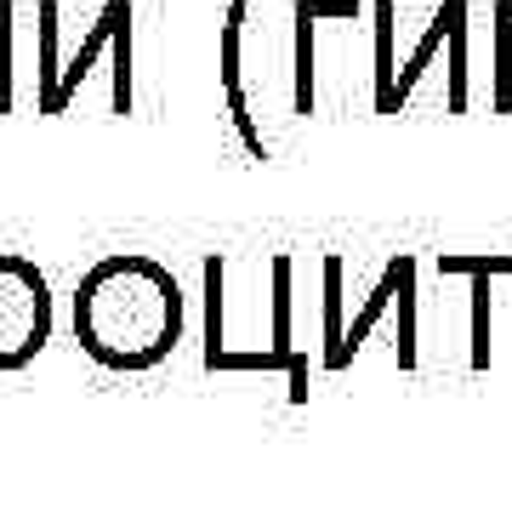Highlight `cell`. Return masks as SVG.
Segmentation results:
<instances>
[{"instance_id": "obj_2", "label": "cell", "mask_w": 512, "mask_h": 512, "mask_svg": "<svg viewBox=\"0 0 512 512\" xmlns=\"http://www.w3.org/2000/svg\"><path fill=\"white\" fill-rule=\"evenodd\" d=\"M57 23H63V6L40 0V74H35L40 114H69V103L86 86V74L97 69V57L131 46V0H103V12L92 18V29L80 35V46L69 57L57 52Z\"/></svg>"}, {"instance_id": "obj_1", "label": "cell", "mask_w": 512, "mask_h": 512, "mask_svg": "<svg viewBox=\"0 0 512 512\" xmlns=\"http://www.w3.org/2000/svg\"><path fill=\"white\" fill-rule=\"evenodd\" d=\"M69 325L92 365L137 376V370L165 365L171 348L183 342L188 302L165 262L143 251H114L80 274L69 296Z\"/></svg>"}, {"instance_id": "obj_5", "label": "cell", "mask_w": 512, "mask_h": 512, "mask_svg": "<svg viewBox=\"0 0 512 512\" xmlns=\"http://www.w3.org/2000/svg\"><path fill=\"white\" fill-rule=\"evenodd\" d=\"M439 274L473 285V370H490V279L512 274V251H439Z\"/></svg>"}, {"instance_id": "obj_7", "label": "cell", "mask_w": 512, "mask_h": 512, "mask_svg": "<svg viewBox=\"0 0 512 512\" xmlns=\"http://www.w3.org/2000/svg\"><path fill=\"white\" fill-rule=\"evenodd\" d=\"M330 18H365V0H296L291 23H296V86H291V109L313 114V29Z\"/></svg>"}, {"instance_id": "obj_6", "label": "cell", "mask_w": 512, "mask_h": 512, "mask_svg": "<svg viewBox=\"0 0 512 512\" xmlns=\"http://www.w3.org/2000/svg\"><path fill=\"white\" fill-rule=\"evenodd\" d=\"M416 279V256L410 251H399L393 262L382 268V279H376V291L365 296V308L353 313V325H342V336H336V348H330V359H325V370H348L353 365V353L370 342V330H376V319H382L393 302H399V291Z\"/></svg>"}, {"instance_id": "obj_9", "label": "cell", "mask_w": 512, "mask_h": 512, "mask_svg": "<svg viewBox=\"0 0 512 512\" xmlns=\"http://www.w3.org/2000/svg\"><path fill=\"white\" fill-rule=\"evenodd\" d=\"M456 23H467V0H444L439 12H433V23H427V35H421V46L410 52V63H404L399 74H393V114L410 103V92H416V80L427 69H433V57H439V46L450 40V29Z\"/></svg>"}, {"instance_id": "obj_11", "label": "cell", "mask_w": 512, "mask_h": 512, "mask_svg": "<svg viewBox=\"0 0 512 512\" xmlns=\"http://www.w3.org/2000/svg\"><path fill=\"white\" fill-rule=\"evenodd\" d=\"M0 69L12 74V0H0Z\"/></svg>"}, {"instance_id": "obj_10", "label": "cell", "mask_w": 512, "mask_h": 512, "mask_svg": "<svg viewBox=\"0 0 512 512\" xmlns=\"http://www.w3.org/2000/svg\"><path fill=\"white\" fill-rule=\"evenodd\" d=\"M376 18V114H393V0H370Z\"/></svg>"}, {"instance_id": "obj_8", "label": "cell", "mask_w": 512, "mask_h": 512, "mask_svg": "<svg viewBox=\"0 0 512 512\" xmlns=\"http://www.w3.org/2000/svg\"><path fill=\"white\" fill-rule=\"evenodd\" d=\"M268 274H274V342H268V359L291 376V399L302 404L308 399V365H302V353L291 342V256H274Z\"/></svg>"}, {"instance_id": "obj_4", "label": "cell", "mask_w": 512, "mask_h": 512, "mask_svg": "<svg viewBox=\"0 0 512 512\" xmlns=\"http://www.w3.org/2000/svg\"><path fill=\"white\" fill-rule=\"evenodd\" d=\"M245 18H251V0H228V18H222V35H217V80L239 143L251 148V160H268V137L256 131L251 97H245Z\"/></svg>"}, {"instance_id": "obj_3", "label": "cell", "mask_w": 512, "mask_h": 512, "mask_svg": "<svg viewBox=\"0 0 512 512\" xmlns=\"http://www.w3.org/2000/svg\"><path fill=\"white\" fill-rule=\"evenodd\" d=\"M57 330L52 279L35 268V256L0 251V376L35 365Z\"/></svg>"}]
</instances>
